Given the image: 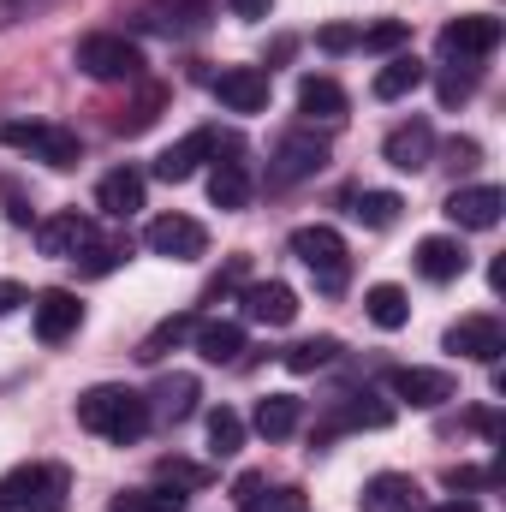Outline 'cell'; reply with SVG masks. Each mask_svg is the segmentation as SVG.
I'll return each instance as SVG.
<instances>
[{
  "label": "cell",
  "mask_w": 506,
  "mask_h": 512,
  "mask_svg": "<svg viewBox=\"0 0 506 512\" xmlns=\"http://www.w3.org/2000/svg\"><path fill=\"white\" fill-rule=\"evenodd\" d=\"M364 310H370V322L387 328V334L411 322V298H405L399 286H370V292H364Z\"/></svg>",
  "instance_id": "obj_28"
},
{
  "label": "cell",
  "mask_w": 506,
  "mask_h": 512,
  "mask_svg": "<svg viewBox=\"0 0 506 512\" xmlns=\"http://www.w3.org/2000/svg\"><path fill=\"white\" fill-rule=\"evenodd\" d=\"M435 512H483V507H477V501H471V495H453V501H447V507H435Z\"/></svg>",
  "instance_id": "obj_47"
},
{
  "label": "cell",
  "mask_w": 506,
  "mask_h": 512,
  "mask_svg": "<svg viewBox=\"0 0 506 512\" xmlns=\"http://www.w3.org/2000/svg\"><path fill=\"white\" fill-rule=\"evenodd\" d=\"M108 512H185V495H173V489H126V495H114Z\"/></svg>",
  "instance_id": "obj_32"
},
{
  "label": "cell",
  "mask_w": 506,
  "mask_h": 512,
  "mask_svg": "<svg viewBox=\"0 0 506 512\" xmlns=\"http://www.w3.org/2000/svg\"><path fill=\"white\" fill-rule=\"evenodd\" d=\"M399 209H405V203H399L393 191H352V215H358L364 227H376V233L399 221Z\"/></svg>",
  "instance_id": "obj_31"
},
{
  "label": "cell",
  "mask_w": 506,
  "mask_h": 512,
  "mask_svg": "<svg viewBox=\"0 0 506 512\" xmlns=\"http://www.w3.org/2000/svg\"><path fill=\"white\" fill-rule=\"evenodd\" d=\"M78 72L84 78H96V84H143V48L131 42V36H120V30H96V36H84L78 42Z\"/></svg>",
  "instance_id": "obj_2"
},
{
  "label": "cell",
  "mask_w": 506,
  "mask_h": 512,
  "mask_svg": "<svg viewBox=\"0 0 506 512\" xmlns=\"http://www.w3.org/2000/svg\"><path fill=\"white\" fill-rule=\"evenodd\" d=\"M298 417H304V405H298L292 393H268V399H256V435H268V441H286V435L298 429Z\"/></svg>",
  "instance_id": "obj_25"
},
{
  "label": "cell",
  "mask_w": 506,
  "mask_h": 512,
  "mask_svg": "<svg viewBox=\"0 0 506 512\" xmlns=\"http://www.w3.org/2000/svg\"><path fill=\"white\" fill-rule=\"evenodd\" d=\"M417 84H423V60L399 54V60H387V66L376 72V84H370V90H376V102H399V96H411Z\"/></svg>",
  "instance_id": "obj_27"
},
{
  "label": "cell",
  "mask_w": 506,
  "mask_h": 512,
  "mask_svg": "<svg viewBox=\"0 0 506 512\" xmlns=\"http://www.w3.org/2000/svg\"><path fill=\"white\" fill-rule=\"evenodd\" d=\"M96 203H102V215H114V221H126L143 209V173H131V167H114L102 185H96Z\"/></svg>",
  "instance_id": "obj_21"
},
{
  "label": "cell",
  "mask_w": 506,
  "mask_h": 512,
  "mask_svg": "<svg viewBox=\"0 0 506 512\" xmlns=\"http://www.w3.org/2000/svg\"><path fill=\"white\" fill-rule=\"evenodd\" d=\"M18 304H24V286L18 280H0V316H12Z\"/></svg>",
  "instance_id": "obj_46"
},
{
  "label": "cell",
  "mask_w": 506,
  "mask_h": 512,
  "mask_svg": "<svg viewBox=\"0 0 506 512\" xmlns=\"http://www.w3.org/2000/svg\"><path fill=\"white\" fill-rule=\"evenodd\" d=\"M316 42H322L328 54H346V48H358V30H352V24H328Z\"/></svg>",
  "instance_id": "obj_41"
},
{
  "label": "cell",
  "mask_w": 506,
  "mask_h": 512,
  "mask_svg": "<svg viewBox=\"0 0 506 512\" xmlns=\"http://www.w3.org/2000/svg\"><path fill=\"white\" fill-rule=\"evenodd\" d=\"M120 256H126V245H102V239H96L90 251L78 256V268H84V274H108V268H114Z\"/></svg>",
  "instance_id": "obj_39"
},
{
  "label": "cell",
  "mask_w": 506,
  "mask_h": 512,
  "mask_svg": "<svg viewBox=\"0 0 506 512\" xmlns=\"http://www.w3.org/2000/svg\"><path fill=\"white\" fill-rule=\"evenodd\" d=\"M66 495H72L66 465H24L0 483V501L12 512H66Z\"/></svg>",
  "instance_id": "obj_4"
},
{
  "label": "cell",
  "mask_w": 506,
  "mask_h": 512,
  "mask_svg": "<svg viewBox=\"0 0 506 512\" xmlns=\"http://www.w3.org/2000/svg\"><path fill=\"white\" fill-rule=\"evenodd\" d=\"M48 0H0V30L6 24H18V18H30V12H42Z\"/></svg>",
  "instance_id": "obj_42"
},
{
  "label": "cell",
  "mask_w": 506,
  "mask_h": 512,
  "mask_svg": "<svg viewBox=\"0 0 506 512\" xmlns=\"http://www.w3.org/2000/svg\"><path fill=\"white\" fill-rule=\"evenodd\" d=\"M387 387H393V399H405L411 411H435V405H447V399L459 393L447 370H417V364L387 370Z\"/></svg>",
  "instance_id": "obj_12"
},
{
  "label": "cell",
  "mask_w": 506,
  "mask_h": 512,
  "mask_svg": "<svg viewBox=\"0 0 506 512\" xmlns=\"http://www.w3.org/2000/svg\"><path fill=\"white\" fill-rule=\"evenodd\" d=\"M447 161H453L459 173H465V167H477V143H471V137H453V143H447Z\"/></svg>",
  "instance_id": "obj_43"
},
{
  "label": "cell",
  "mask_w": 506,
  "mask_h": 512,
  "mask_svg": "<svg viewBox=\"0 0 506 512\" xmlns=\"http://www.w3.org/2000/svg\"><path fill=\"white\" fill-rule=\"evenodd\" d=\"M78 423H84L90 435L126 447V441H137V435L149 429V405H143V393H131V387H90V393H78Z\"/></svg>",
  "instance_id": "obj_1"
},
{
  "label": "cell",
  "mask_w": 506,
  "mask_h": 512,
  "mask_svg": "<svg viewBox=\"0 0 506 512\" xmlns=\"http://www.w3.org/2000/svg\"><path fill=\"white\" fill-rule=\"evenodd\" d=\"M495 48H501V18H489V12H465V18H453L441 30V54L447 60H483Z\"/></svg>",
  "instance_id": "obj_7"
},
{
  "label": "cell",
  "mask_w": 506,
  "mask_h": 512,
  "mask_svg": "<svg viewBox=\"0 0 506 512\" xmlns=\"http://www.w3.org/2000/svg\"><path fill=\"white\" fill-rule=\"evenodd\" d=\"M161 483H185V489H197V483H209V471H197V465H185V459H161Z\"/></svg>",
  "instance_id": "obj_40"
},
{
  "label": "cell",
  "mask_w": 506,
  "mask_h": 512,
  "mask_svg": "<svg viewBox=\"0 0 506 512\" xmlns=\"http://www.w3.org/2000/svg\"><path fill=\"white\" fill-rule=\"evenodd\" d=\"M143 24L161 30V36H191V30H203V0L197 6H155Z\"/></svg>",
  "instance_id": "obj_34"
},
{
  "label": "cell",
  "mask_w": 506,
  "mask_h": 512,
  "mask_svg": "<svg viewBox=\"0 0 506 512\" xmlns=\"http://www.w3.org/2000/svg\"><path fill=\"white\" fill-rule=\"evenodd\" d=\"M435 90H441V108H459V102H471V96H477V66H471V60L447 66Z\"/></svg>",
  "instance_id": "obj_35"
},
{
  "label": "cell",
  "mask_w": 506,
  "mask_h": 512,
  "mask_svg": "<svg viewBox=\"0 0 506 512\" xmlns=\"http://www.w3.org/2000/svg\"><path fill=\"white\" fill-rule=\"evenodd\" d=\"M268 6H274V0H227L233 18H268Z\"/></svg>",
  "instance_id": "obj_45"
},
{
  "label": "cell",
  "mask_w": 506,
  "mask_h": 512,
  "mask_svg": "<svg viewBox=\"0 0 506 512\" xmlns=\"http://www.w3.org/2000/svg\"><path fill=\"white\" fill-rule=\"evenodd\" d=\"M256 495H262V477H256V471H245V477L233 483V501H239V507H251Z\"/></svg>",
  "instance_id": "obj_44"
},
{
  "label": "cell",
  "mask_w": 506,
  "mask_h": 512,
  "mask_svg": "<svg viewBox=\"0 0 506 512\" xmlns=\"http://www.w3.org/2000/svg\"><path fill=\"white\" fill-rule=\"evenodd\" d=\"M292 256L310 268L316 292H328V298L346 292V280H352V256H346V239H340L334 227H298V233H292Z\"/></svg>",
  "instance_id": "obj_3"
},
{
  "label": "cell",
  "mask_w": 506,
  "mask_h": 512,
  "mask_svg": "<svg viewBox=\"0 0 506 512\" xmlns=\"http://www.w3.org/2000/svg\"><path fill=\"white\" fill-rule=\"evenodd\" d=\"M209 155H221V137H215L209 126L185 131L173 149H161V155H155V179H167V185H185V179H191V173H197Z\"/></svg>",
  "instance_id": "obj_9"
},
{
  "label": "cell",
  "mask_w": 506,
  "mask_h": 512,
  "mask_svg": "<svg viewBox=\"0 0 506 512\" xmlns=\"http://www.w3.org/2000/svg\"><path fill=\"white\" fill-rule=\"evenodd\" d=\"M381 155H387V167H399V173H423V167L435 161V126H429V120L393 126L387 143H381Z\"/></svg>",
  "instance_id": "obj_14"
},
{
  "label": "cell",
  "mask_w": 506,
  "mask_h": 512,
  "mask_svg": "<svg viewBox=\"0 0 506 512\" xmlns=\"http://www.w3.org/2000/svg\"><path fill=\"white\" fill-rule=\"evenodd\" d=\"M197 376H161V382L143 393V405H149V423H185L191 411H197Z\"/></svg>",
  "instance_id": "obj_18"
},
{
  "label": "cell",
  "mask_w": 506,
  "mask_h": 512,
  "mask_svg": "<svg viewBox=\"0 0 506 512\" xmlns=\"http://www.w3.org/2000/svg\"><path fill=\"white\" fill-rule=\"evenodd\" d=\"M245 512H310V507H304V495H298V489H268V495H256Z\"/></svg>",
  "instance_id": "obj_38"
},
{
  "label": "cell",
  "mask_w": 506,
  "mask_h": 512,
  "mask_svg": "<svg viewBox=\"0 0 506 512\" xmlns=\"http://www.w3.org/2000/svg\"><path fill=\"white\" fill-rule=\"evenodd\" d=\"M322 167H328V137H316V131H286V137L274 143V155H268V191H292V185L316 179Z\"/></svg>",
  "instance_id": "obj_5"
},
{
  "label": "cell",
  "mask_w": 506,
  "mask_h": 512,
  "mask_svg": "<svg viewBox=\"0 0 506 512\" xmlns=\"http://www.w3.org/2000/svg\"><path fill=\"white\" fill-rule=\"evenodd\" d=\"M0 512H12V507H6V501H0Z\"/></svg>",
  "instance_id": "obj_48"
},
{
  "label": "cell",
  "mask_w": 506,
  "mask_h": 512,
  "mask_svg": "<svg viewBox=\"0 0 506 512\" xmlns=\"http://www.w3.org/2000/svg\"><path fill=\"white\" fill-rule=\"evenodd\" d=\"M0 143H12V149H30V155H36V161H48V167H78V161H84V143H78V131L42 126V120H12V126H0Z\"/></svg>",
  "instance_id": "obj_6"
},
{
  "label": "cell",
  "mask_w": 506,
  "mask_h": 512,
  "mask_svg": "<svg viewBox=\"0 0 506 512\" xmlns=\"http://www.w3.org/2000/svg\"><path fill=\"white\" fill-rule=\"evenodd\" d=\"M78 322H84V304H78V292L54 286V292H42V298H36V340L60 346V340H72V334H78Z\"/></svg>",
  "instance_id": "obj_16"
},
{
  "label": "cell",
  "mask_w": 506,
  "mask_h": 512,
  "mask_svg": "<svg viewBox=\"0 0 506 512\" xmlns=\"http://www.w3.org/2000/svg\"><path fill=\"white\" fill-rule=\"evenodd\" d=\"M358 507H364V512H423V501H417V483H411V477L381 471V477H370V483H364Z\"/></svg>",
  "instance_id": "obj_19"
},
{
  "label": "cell",
  "mask_w": 506,
  "mask_h": 512,
  "mask_svg": "<svg viewBox=\"0 0 506 512\" xmlns=\"http://www.w3.org/2000/svg\"><path fill=\"white\" fill-rule=\"evenodd\" d=\"M161 102H167V90H155V84H149V90L137 96V108H131V114H120V131H126V137L149 131V126H155V114H161Z\"/></svg>",
  "instance_id": "obj_36"
},
{
  "label": "cell",
  "mask_w": 506,
  "mask_h": 512,
  "mask_svg": "<svg viewBox=\"0 0 506 512\" xmlns=\"http://www.w3.org/2000/svg\"><path fill=\"white\" fill-rule=\"evenodd\" d=\"M447 352L477 358V364H501L506 328L495 322V316H465V322H453V328H447Z\"/></svg>",
  "instance_id": "obj_13"
},
{
  "label": "cell",
  "mask_w": 506,
  "mask_h": 512,
  "mask_svg": "<svg viewBox=\"0 0 506 512\" xmlns=\"http://www.w3.org/2000/svg\"><path fill=\"white\" fill-rule=\"evenodd\" d=\"M36 245H42V256L78 262V256L96 245V221H90V215H78V209H66V215H48V221L36 227Z\"/></svg>",
  "instance_id": "obj_8"
},
{
  "label": "cell",
  "mask_w": 506,
  "mask_h": 512,
  "mask_svg": "<svg viewBox=\"0 0 506 512\" xmlns=\"http://www.w3.org/2000/svg\"><path fill=\"white\" fill-rule=\"evenodd\" d=\"M215 96L227 114H262L268 108V72L262 66H227L215 78Z\"/></svg>",
  "instance_id": "obj_15"
},
{
  "label": "cell",
  "mask_w": 506,
  "mask_h": 512,
  "mask_svg": "<svg viewBox=\"0 0 506 512\" xmlns=\"http://www.w3.org/2000/svg\"><path fill=\"white\" fill-rule=\"evenodd\" d=\"M411 30L399 24V18H387V24H376V30H358V48H370V54H387V48H399Z\"/></svg>",
  "instance_id": "obj_37"
},
{
  "label": "cell",
  "mask_w": 506,
  "mask_h": 512,
  "mask_svg": "<svg viewBox=\"0 0 506 512\" xmlns=\"http://www.w3.org/2000/svg\"><path fill=\"white\" fill-rule=\"evenodd\" d=\"M143 245H149L155 256L191 262V256H203V251H209V233H203V221H191V215H161V221H149Z\"/></svg>",
  "instance_id": "obj_10"
},
{
  "label": "cell",
  "mask_w": 506,
  "mask_h": 512,
  "mask_svg": "<svg viewBox=\"0 0 506 512\" xmlns=\"http://www.w3.org/2000/svg\"><path fill=\"white\" fill-rule=\"evenodd\" d=\"M334 358H340V340L322 334V340H298V346L286 352V370H292V376H310V370H328Z\"/></svg>",
  "instance_id": "obj_33"
},
{
  "label": "cell",
  "mask_w": 506,
  "mask_h": 512,
  "mask_svg": "<svg viewBox=\"0 0 506 512\" xmlns=\"http://www.w3.org/2000/svg\"><path fill=\"white\" fill-rule=\"evenodd\" d=\"M209 203H215V209H245V203H251V167H245V161H215V173H209Z\"/></svg>",
  "instance_id": "obj_24"
},
{
  "label": "cell",
  "mask_w": 506,
  "mask_h": 512,
  "mask_svg": "<svg viewBox=\"0 0 506 512\" xmlns=\"http://www.w3.org/2000/svg\"><path fill=\"white\" fill-rule=\"evenodd\" d=\"M387 423H393V405L364 387V393H346V399H340V411H334L328 429H387Z\"/></svg>",
  "instance_id": "obj_22"
},
{
  "label": "cell",
  "mask_w": 506,
  "mask_h": 512,
  "mask_svg": "<svg viewBox=\"0 0 506 512\" xmlns=\"http://www.w3.org/2000/svg\"><path fill=\"white\" fill-rule=\"evenodd\" d=\"M245 316L251 322H262V328H286L292 316H298V292L286 286V280H256V286H245Z\"/></svg>",
  "instance_id": "obj_17"
},
{
  "label": "cell",
  "mask_w": 506,
  "mask_h": 512,
  "mask_svg": "<svg viewBox=\"0 0 506 512\" xmlns=\"http://www.w3.org/2000/svg\"><path fill=\"white\" fill-rule=\"evenodd\" d=\"M465 268H471V256H465L459 239H423V245H417V274H423V280H435V286L459 280Z\"/></svg>",
  "instance_id": "obj_20"
},
{
  "label": "cell",
  "mask_w": 506,
  "mask_h": 512,
  "mask_svg": "<svg viewBox=\"0 0 506 512\" xmlns=\"http://www.w3.org/2000/svg\"><path fill=\"white\" fill-rule=\"evenodd\" d=\"M501 209H506L501 185H465V191L447 197V221L465 227V233H489V227H501Z\"/></svg>",
  "instance_id": "obj_11"
},
{
  "label": "cell",
  "mask_w": 506,
  "mask_h": 512,
  "mask_svg": "<svg viewBox=\"0 0 506 512\" xmlns=\"http://www.w3.org/2000/svg\"><path fill=\"white\" fill-rule=\"evenodd\" d=\"M298 114L304 120H346V90L334 78H304L298 84Z\"/></svg>",
  "instance_id": "obj_23"
},
{
  "label": "cell",
  "mask_w": 506,
  "mask_h": 512,
  "mask_svg": "<svg viewBox=\"0 0 506 512\" xmlns=\"http://www.w3.org/2000/svg\"><path fill=\"white\" fill-rule=\"evenodd\" d=\"M239 447H245V417L227 411V405H215V411H209V453H215V459H233Z\"/></svg>",
  "instance_id": "obj_30"
},
{
  "label": "cell",
  "mask_w": 506,
  "mask_h": 512,
  "mask_svg": "<svg viewBox=\"0 0 506 512\" xmlns=\"http://www.w3.org/2000/svg\"><path fill=\"white\" fill-rule=\"evenodd\" d=\"M191 328H197L191 316H167V322H155V328L143 334V346H137V364H161V358H167V352L191 334Z\"/></svg>",
  "instance_id": "obj_29"
},
{
  "label": "cell",
  "mask_w": 506,
  "mask_h": 512,
  "mask_svg": "<svg viewBox=\"0 0 506 512\" xmlns=\"http://www.w3.org/2000/svg\"><path fill=\"white\" fill-rule=\"evenodd\" d=\"M197 334V352L209 358V364H233L239 352H245V328L239 322H203V328H191Z\"/></svg>",
  "instance_id": "obj_26"
}]
</instances>
